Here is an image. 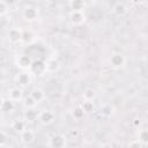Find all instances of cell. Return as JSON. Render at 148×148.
<instances>
[{
  "mask_svg": "<svg viewBox=\"0 0 148 148\" xmlns=\"http://www.w3.org/2000/svg\"><path fill=\"white\" fill-rule=\"evenodd\" d=\"M25 128H27V123L24 121V119H15L12 123V130H14L16 133H21Z\"/></svg>",
  "mask_w": 148,
  "mask_h": 148,
  "instance_id": "cell-17",
  "label": "cell"
},
{
  "mask_svg": "<svg viewBox=\"0 0 148 148\" xmlns=\"http://www.w3.org/2000/svg\"><path fill=\"white\" fill-rule=\"evenodd\" d=\"M29 73L30 74H35V75L45 74L46 73V71H45V61H42V60L32 61L30 67H29Z\"/></svg>",
  "mask_w": 148,
  "mask_h": 148,
  "instance_id": "cell-5",
  "label": "cell"
},
{
  "mask_svg": "<svg viewBox=\"0 0 148 148\" xmlns=\"http://www.w3.org/2000/svg\"><path fill=\"white\" fill-rule=\"evenodd\" d=\"M8 142V134L3 131H0V147L6 146Z\"/></svg>",
  "mask_w": 148,
  "mask_h": 148,
  "instance_id": "cell-25",
  "label": "cell"
},
{
  "mask_svg": "<svg viewBox=\"0 0 148 148\" xmlns=\"http://www.w3.org/2000/svg\"><path fill=\"white\" fill-rule=\"evenodd\" d=\"M23 97V91H22V88L20 87H15V88H12L9 89L8 91V98L10 101H13L14 103L16 102H20Z\"/></svg>",
  "mask_w": 148,
  "mask_h": 148,
  "instance_id": "cell-11",
  "label": "cell"
},
{
  "mask_svg": "<svg viewBox=\"0 0 148 148\" xmlns=\"http://www.w3.org/2000/svg\"><path fill=\"white\" fill-rule=\"evenodd\" d=\"M38 14H39L38 9L36 7H34V6H28V7H25L23 9V18L25 21H29V22L37 20L38 18Z\"/></svg>",
  "mask_w": 148,
  "mask_h": 148,
  "instance_id": "cell-10",
  "label": "cell"
},
{
  "mask_svg": "<svg viewBox=\"0 0 148 148\" xmlns=\"http://www.w3.org/2000/svg\"><path fill=\"white\" fill-rule=\"evenodd\" d=\"M13 110H14V102L10 101L9 98L8 99H5L1 111H3V112H12Z\"/></svg>",
  "mask_w": 148,
  "mask_h": 148,
  "instance_id": "cell-23",
  "label": "cell"
},
{
  "mask_svg": "<svg viewBox=\"0 0 148 148\" xmlns=\"http://www.w3.org/2000/svg\"><path fill=\"white\" fill-rule=\"evenodd\" d=\"M0 1H1V0H0Z\"/></svg>",
  "mask_w": 148,
  "mask_h": 148,
  "instance_id": "cell-31",
  "label": "cell"
},
{
  "mask_svg": "<svg viewBox=\"0 0 148 148\" xmlns=\"http://www.w3.org/2000/svg\"><path fill=\"white\" fill-rule=\"evenodd\" d=\"M5 2H6L7 5H8V3H9V5H13V3H15V2H16V0H6Z\"/></svg>",
  "mask_w": 148,
  "mask_h": 148,
  "instance_id": "cell-30",
  "label": "cell"
},
{
  "mask_svg": "<svg viewBox=\"0 0 148 148\" xmlns=\"http://www.w3.org/2000/svg\"><path fill=\"white\" fill-rule=\"evenodd\" d=\"M126 64V58L124 54L119 53V52H116V53H112L111 57H110V65L114 68V69H118V68H121L124 67Z\"/></svg>",
  "mask_w": 148,
  "mask_h": 148,
  "instance_id": "cell-3",
  "label": "cell"
},
{
  "mask_svg": "<svg viewBox=\"0 0 148 148\" xmlns=\"http://www.w3.org/2000/svg\"><path fill=\"white\" fill-rule=\"evenodd\" d=\"M128 147H143V146H142V145H141V142L136 139V140L131 141V142L128 143Z\"/></svg>",
  "mask_w": 148,
  "mask_h": 148,
  "instance_id": "cell-27",
  "label": "cell"
},
{
  "mask_svg": "<svg viewBox=\"0 0 148 148\" xmlns=\"http://www.w3.org/2000/svg\"><path fill=\"white\" fill-rule=\"evenodd\" d=\"M23 105H24L25 109H34V108H36L37 102L29 95V96H27V97L23 99Z\"/></svg>",
  "mask_w": 148,
  "mask_h": 148,
  "instance_id": "cell-20",
  "label": "cell"
},
{
  "mask_svg": "<svg viewBox=\"0 0 148 148\" xmlns=\"http://www.w3.org/2000/svg\"><path fill=\"white\" fill-rule=\"evenodd\" d=\"M67 145V138L64 134H54L50 138L49 146L52 148H64Z\"/></svg>",
  "mask_w": 148,
  "mask_h": 148,
  "instance_id": "cell-2",
  "label": "cell"
},
{
  "mask_svg": "<svg viewBox=\"0 0 148 148\" xmlns=\"http://www.w3.org/2000/svg\"><path fill=\"white\" fill-rule=\"evenodd\" d=\"M132 1V3H134V5H138V6H140V5H143L147 0H131Z\"/></svg>",
  "mask_w": 148,
  "mask_h": 148,
  "instance_id": "cell-28",
  "label": "cell"
},
{
  "mask_svg": "<svg viewBox=\"0 0 148 148\" xmlns=\"http://www.w3.org/2000/svg\"><path fill=\"white\" fill-rule=\"evenodd\" d=\"M37 117H38V112L35 110V108L27 109V111L23 114V119L25 123H34L35 120H37Z\"/></svg>",
  "mask_w": 148,
  "mask_h": 148,
  "instance_id": "cell-16",
  "label": "cell"
},
{
  "mask_svg": "<svg viewBox=\"0 0 148 148\" xmlns=\"http://www.w3.org/2000/svg\"><path fill=\"white\" fill-rule=\"evenodd\" d=\"M69 21L73 25H82L86 22V15L83 10H72L69 13Z\"/></svg>",
  "mask_w": 148,
  "mask_h": 148,
  "instance_id": "cell-4",
  "label": "cell"
},
{
  "mask_svg": "<svg viewBox=\"0 0 148 148\" xmlns=\"http://www.w3.org/2000/svg\"><path fill=\"white\" fill-rule=\"evenodd\" d=\"M113 112H114V109L110 103H105L99 108V114L104 118H110L113 114Z\"/></svg>",
  "mask_w": 148,
  "mask_h": 148,
  "instance_id": "cell-13",
  "label": "cell"
},
{
  "mask_svg": "<svg viewBox=\"0 0 148 148\" xmlns=\"http://www.w3.org/2000/svg\"><path fill=\"white\" fill-rule=\"evenodd\" d=\"M22 35H23V31L21 29H18V28H12V29H9V31L7 34V37H8L9 43L17 44V43H21L22 42Z\"/></svg>",
  "mask_w": 148,
  "mask_h": 148,
  "instance_id": "cell-6",
  "label": "cell"
},
{
  "mask_svg": "<svg viewBox=\"0 0 148 148\" xmlns=\"http://www.w3.org/2000/svg\"><path fill=\"white\" fill-rule=\"evenodd\" d=\"M7 10H8V6L5 1H0V16H3L7 14Z\"/></svg>",
  "mask_w": 148,
  "mask_h": 148,
  "instance_id": "cell-26",
  "label": "cell"
},
{
  "mask_svg": "<svg viewBox=\"0 0 148 148\" xmlns=\"http://www.w3.org/2000/svg\"><path fill=\"white\" fill-rule=\"evenodd\" d=\"M69 7L72 10H83L84 8V1L83 0H71Z\"/></svg>",
  "mask_w": 148,
  "mask_h": 148,
  "instance_id": "cell-19",
  "label": "cell"
},
{
  "mask_svg": "<svg viewBox=\"0 0 148 148\" xmlns=\"http://www.w3.org/2000/svg\"><path fill=\"white\" fill-rule=\"evenodd\" d=\"M138 140L141 142L142 146H147L148 145V130L147 128L140 130V132L138 134Z\"/></svg>",
  "mask_w": 148,
  "mask_h": 148,
  "instance_id": "cell-18",
  "label": "cell"
},
{
  "mask_svg": "<svg viewBox=\"0 0 148 148\" xmlns=\"http://www.w3.org/2000/svg\"><path fill=\"white\" fill-rule=\"evenodd\" d=\"M30 96L37 102V104L40 103V102H43L45 99V92H44V90L42 88H35V89H32L31 92H30Z\"/></svg>",
  "mask_w": 148,
  "mask_h": 148,
  "instance_id": "cell-15",
  "label": "cell"
},
{
  "mask_svg": "<svg viewBox=\"0 0 148 148\" xmlns=\"http://www.w3.org/2000/svg\"><path fill=\"white\" fill-rule=\"evenodd\" d=\"M15 81L20 88H27L31 83V74L29 72H22L15 77Z\"/></svg>",
  "mask_w": 148,
  "mask_h": 148,
  "instance_id": "cell-8",
  "label": "cell"
},
{
  "mask_svg": "<svg viewBox=\"0 0 148 148\" xmlns=\"http://www.w3.org/2000/svg\"><path fill=\"white\" fill-rule=\"evenodd\" d=\"M3 102H5V98L0 96V110L2 109V105H3Z\"/></svg>",
  "mask_w": 148,
  "mask_h": 148,
  "instance_id": "cell-29",
  "label": "cell"
},
{
  "mask_svg": "<svg viewBox=\"0 0 148 148\" xmlns=\"http://www.w3.org/2000/svg\"><path fill=\"white\" fill-rule=\"evenodd\" d=\"M112 13H113L116 16H118V17H123V16H125V15L127 14V7H126L124 3L118 2V3H116V5L112 7Z\"/></svg>",
  "mask_w": 148,
  "mask_h": 148,
  "instance_id": "cell-14",
  "label": "cell"
},
{
  "mask_svg": "<svg viewBox=\"0 0 148 148\" xmlns=\"http://www.w3.org/2000/svg\"><path fill=\"white\" fill-rule=\"evenodd\" d=\"M59 68H60V62L57 59L51 58L47 61H45V71H46V73H54Z\"/></svg>",
  "mask_w": 148,
  "mask_h": 148,
  "instance_id": "cell-12",
  "label": "cell"
},
{
  "mask_svg": "<svg viewBox=\"0 0 148 148\" xmlns=\"http://www.w3.org/2000/svg\"><path fill=\"white\" fill-rule=\"evenodd\" d=\"M31 62H32V59H31L28 54H20V56H17L16 59H15V64H16V66H17L18 68L23 69V71L29 69Z\"/></svg>",
  "mask_w": 148,
  "mask_h": 148,
  "instance_id": "cell-7",
  "label": "cell"
},
{
  "mask_svg": "<svg viewBox=\"0 0 148 148\" xmlns=\"http://www.w3.org/2000/svg\"><path fill=\"white\" fill-rule=\"evenodd\" d=\"M96 97V92L92 88H87L84 91H83V99L86 101H94Z\"/></svg>",
  "mask_w": 148,
  "mask_h": 148,
  "instance_id": "cell-21",
  "label": "cell"
},
{
  "mask_svg": "<svg viewBox=\"0 0 148 148\" xmlns=\"http://www.w3.org/2000/svg\"><path fill=\"white\" fill-rule=\"evenodd\" d=\"M37 120H38L42 125L49 126V125H51V124L56 120V114H54V112H52V111H50V110H43V111L38 112Z\"/></svg>",
  "mask_w": 148,
  "mask_h": 148,
  "instance_id": "cell-1",
  "label": "cell"
},
{
  "mask_svg": "<svg viewBox=\"0 0 148 148\" xmlns=\"http://www.w3.org/2000/svg\"><path fill=\"white\" fill-rule=\"evenodd\" d=\"M81 108L83 109V111L86 113L91 112L94 110V102L92 101H86L84 99V102H82V104H81Z\"/></svg>",
  "mask_w": 148,
  "mask_h": 148,
  "instance_id": "cell-24",
  "label": "cell"
},
{
  "mask_svg": "<svg viewBox=\"0 0 148 148\" xmlns=\"http://www.w3.org/2000/svg\"><path fill=\"white\" fill-rule=\"evenodd\" d=\"M84 113L86 112L83 111V109L81 108V105H79V106L74 108V110H73V118L76 119V120H80V119H82L84 117Z\"/></svg>",
  "mask_w": 148,
  "mask_h": 148,
  "instance_id": "cell-22",
  "label": "cell"
},
{
  "mask_svg": "<svg viewBox=\"0 0 148 148\" xmlns=\"http://www.w3.org/2000/svg\"><path fill=\"white\" fill-rule=\"evenodd\" d=\"M20 141L23 145H31L35 141V132L30 128H25L20 133Z\"/></svg>",
  "mask_w": 148,
  "mask_h": 148,
  "instance_id": "cell-9",
  "label": "cell"
}]
</instances>
